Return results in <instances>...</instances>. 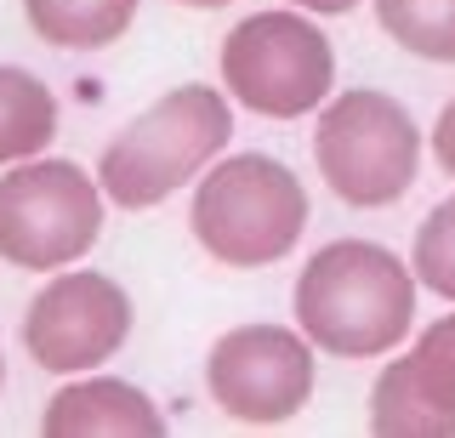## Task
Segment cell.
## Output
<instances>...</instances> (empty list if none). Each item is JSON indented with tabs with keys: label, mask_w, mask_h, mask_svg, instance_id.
I'll use <instances>...</instances> for the list:
<instances>
[{
	"label": "cell",
	"mask_w": 455,
	"mask_h": 438,
	"mask_svg": "<svg viewBox=\"0 0 455 438\" xmlns=\"http://www.w3.org/2000/svg\"><path fill=\"white\" fill-rule=\"evenodd\" d=\"M291 314L324 359H387L416 330L421 285L376 239H331L296 274Z\"/></svg>",
	"instance_id": "obj_1"
},
{
	"label": "cell",
	"mask_w": 455,
	"mask_h": 438,
	"mask_svg": "<svg viewBox=\"0 0 455 438\" xmlns=\"http://www.w3.org/2000/svg\"><path fill=\"white\" fill-rule=\"evenodd\" d=\"M234 137V103L222 86H171L142 115H132L97 154V188L120 211H154L194 188L217 154Z\"/></svg>",
	"instance_id": "obj_2"
},
{
	"label": "cell",
	"mask_w": 455,
	"mask_h": 438,
	"mask_svg": "<svg viewBox=\"0 0 455 438\" xmlns=\"http://www.w3.org/2000/svg\"><path fill=\"white\" fill-rule=\"evenodd\" d=\"M307 188L274 154H217L194 177L188 234L211 262L256 274L284 262L307 234Z\"/></svg>",
	"instance_id": "obj_3"
},
{
	"label": "cell",
	"mask_w": 455,
	"mask_h": 438,
	"mask_svg": "<svg viewBox=\"0 0 455 438\" xmlns=\"http://www.w3.org/2000/svg\"><path fill=\"white\" fill-rule=\"evenodd\" d=\"M421 125L393 92L353 86L313 108V165L353 211H387L421 177Z\"/></svg>",
	"instance_id": "obj_4"
},
{
	"label": "cell",
	"mask_w": 455,
	"mask_h": 438,
	"mask_svg": "<svg viewBox=\"0 0 455 438\" xmlns=\"http://www.w3.org/2000/svg\"><path fill=\"white\" fill-rule=\"evenodd\" d=\"M217 75L234 108L262 120H313V108L336 92V46L313 12L267 6L228 29Z\"/></svg>",
	"instance_id": "obj_5"
},
{
	"label": "cell",
	"mask_w": 455,
	"mask_h": 438,
	"mask_svg": "<svg viewBox=\"0 0 455 438\" xmlns=\"http://www.w3.org/2000/svg\"><path fill=\"white\" fill-rule=\"evenodd\" d=\"M108 194L97 188V171L57 154L0 165V262L23 274H57L68 262H85L103 239Z\"/></svg>",
	"instance_id": "obj_6"
},
{
	"label": "cell",
	"mask_w": 455,
	"mask_h": 438,
	"mask_svg": "<svg viewBox=\"0 0 455 438\" xmlns=\"http://www.w3.org/2000/svg\"><path fill=\"white\" fill-rule=\"evenodd\" d=\"M205 387L228 421L284 427L302 416L313 387H319V347L296 324H234L205 353Z\"/></svg>",
	"instance_id": "obj_7"
},
{
	"label": "cell",
	"mask_w": 455,
	"mask_h": 438,
	"mask_svg": "<svg viewBox=\"0 0 455 438\" xmlns=\"http://www.w3.org/2000/svg\"><path fill=\"white\" fill-rule=\"evenodd\" d=\"M46 285L28 296L23 307V347L46 376H80V370H103L108 359H120V347L132 342V291L114 274L97 267H57L40 274Z\"/></svg>",
	"instance_id": "obj_8"
},
{
	"label": "cell",
	"mask_w": 455,
	"mask_h": 438,
	"mask_svg": "<svg viewBox=\"0 0 455 438\" xmlns=\"http://www.w3.org/2000/svg\"><path fill=\"white\" fill-rule=\"evenodd\" d=\"M370 427L381 438H455V314L387 353L370 387Z\"/></svg>",
	"instance_id": "obj_9"
},
{
	"label": "cell",
	"mask_w": 455,
	"mask_h": 438,
	"mask_svg": "<svg viewBox=\"0 0 455 438\" xmlns=\"http://www.w3.org/2000/svg\"><path fill=\"white\" fill-rule=\"evenodd\" d=\"M165 427L171 421L160 399L108 370L63 376V387L40 410V433L46 438H160Z\"/></svg>",
	"instance_id": "obj_10"
},
{
	"label": "cell",
	"mask_w": 455,
	"mask_h": 438,
	"mask_svg": "<svg viewBox=\"0 0 455 438\" xmlns=\"http://www.w3.org/2000/svg\"><path fill=\"white\" fill-rule=\"evenodd\" d=\"M142 0H23V18L57 52H103L132 35Z\"/></svg>",
	"instance_id": "obj_11"
},
{
	"label": "cell",
	"mask_w": 455,
	"mask_h": 438,
	"mask_svg": "<svg viewBox=\"0 0 455 438\" xmlns=\"http://www.w3.org/2000/svg\"><path fill=\"white\" fill-rule=\"evenodd\" d=\"M57 120H63V108H57L46 80L23 63H0V165L46 154Z\"/></svg>",
	"instance_id": "obj_12"
},
{
	"label": "cell",
	"mask_w": 455,
	"mask_h": 438,
	"mask_svg": "<svg viewBox=\"0 0 455 438\" xmlns=\"http://www.w3.org/2000/svg\"><path fill=\"white\" fill-rule=\"evenodd\" d=\"M381 35L421 63H455V0H370Z\"/></svg>",
	"instance_id": "obj_13"
},
{
	"label": "cell",
	"mask_w": 455,
	"mask_h": 438,
	"mask_svg": "<svg viewBox=\"0 0 455 438\" xmlns=\"http://www.w3.org/2000/svg\"><path fill=\"white\" fill-rule=\"evenodd\" d=\"M410 274H416L421 291H433L438 302L455 307V194H444L421 217L416 245H410Z\"/></svg>",
	"instance_id": "obj_14"
},
{
	"label": "cell",
	"mask_w": 455,
	"mask_h": 438,
	"mask_svg": "<svg viewBox=\"0 0 455 438\" xmlns=\"http://www.w3.org/2000/svg\"><path fill=\"white\" fill-rule=\"evenodd\" d=\"M427 148H433L438 171H444V177H455V97H450L444 108H438L433 131H427Z\"/></svg>",
	"instance_id": "obj_15"
},
{
	"label": "cell",
	"mask_w": 455,
	"mask_h": 438,
	"mask_svg": "<svg viewBox=\"0 0 455 438\" xmlns=\"http://www.w3.org/2000/svg\"><path fill=\"white\" fill-rule=\"evenodd\" d=\"M284 6H302L313 18H347V12H359L364 0H284Z\"/></svg>",
	"instance_id": "obj_16"
},
{
	"label": "cell",
	"mask_w": 455,
	"mask_h": 438,
	"mask_svg": "<svg viewBox=\"0 0 455 438\" xmlns=\"http://www.w3.org/2000/svg\"><path fill=\"white\" fill-rule=\"evenodd\" d=\"M177 6H188V12H222V6H234V0H177Z\"/></svg>",
	"instance_id": "obj_17"
},
{
	"label": "cell",
	"mask_w": 455,
	"mask_h": 438,
	"mask_svg": "<svg viewBox=\"0 0 455 438\" xmlns=\"http://www.w3.org/2000/svg\"><path fill=\"white\" fill-rule=\"evenodd\" d=\"M0 393H6V347H0Z\"/></svg>",
	"instance_id": "obj_18"
}]
</instances>
